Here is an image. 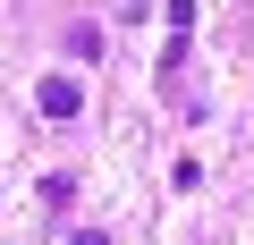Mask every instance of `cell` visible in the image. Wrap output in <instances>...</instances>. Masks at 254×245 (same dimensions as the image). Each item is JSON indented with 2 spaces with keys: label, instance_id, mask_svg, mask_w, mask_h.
Masks as SVG:
<instances>
[{
  "label": "cell",
  "instance_id": "obj_1",
  "mask_svg": "<svg viewBox=\"0 0 254 245\" xmlns=\"http://www.w3.org/2000/svg\"><path fill=\"white\" fill-rule=\"evenodd\" d=\"M34 110L51 118V127H76V118H85V85L76 76H43L34 85Z\"/></svg>",
  "mask_w": 254,
  "mask_h": 245
},
{
  "label": "cell",
  "instance_id": "obj_2",
  "mask_svg": "<svg viewBox=\"0 0 254 245\" xmlns=\"http://www.w3.org/2000/svg\"><path fill=\"white\" fill-rule=\"evenodd\" d=\"M43 203H51V211H68V203H76V178H68V169H60V178H43Z\"/></svg>",
  "mask_w": 254,
  "mask_h": 245
}]
</instances>
